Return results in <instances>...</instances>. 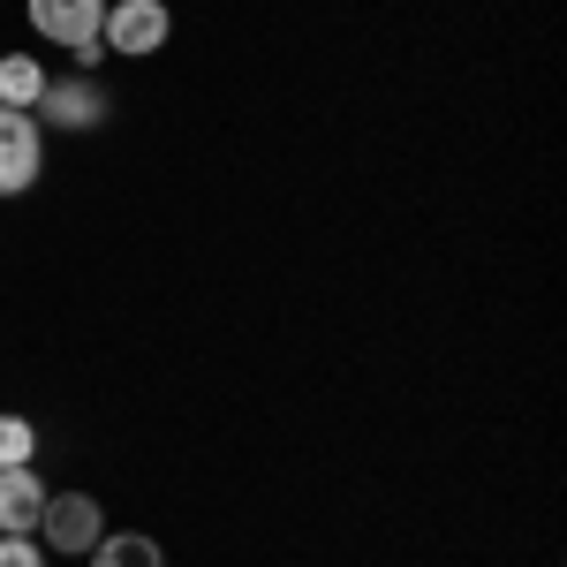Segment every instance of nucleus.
Instances as JSON below:
<instances>
[{
	"mask_svg": "<svg viewBox=\"0 0 567 567\" xmlns=\"http://www.w3.org/2000/svg\"><path fill=\"white\" fill-rule=\"evenodd\" d=\"M23 16H31V31L53 45H69L76 61H99L106 39H99V23H106V0H23Z\"/></svg>",
	"mask_w": 567,
	"mask_h": 567,
	"instance_id": "nucleus-1",
	"label": "nucleus"
},
{
	"mask_svg": "<svg viewBox=\"0 0 567 567\" xmlns=\"http://www.w3.org/2000/svg\"><path fill=\"white\" fill-rule=\"evenodd\" d=\"M99 39H106V53L144 61V53H159V45L175 39V16H167V0H106Z\"/></svg>",
	"mask_w": 567,
	"mask_h": 567,
	"instance_id": "nucleus-2",
	"label": "nucleus"
},
{
	"mask_svg": "<svg viewBox=\"0 0 567 567\" xmlns=\"http://www.w3.org/2000/svg\"><path fill=\"white\" fill-rule=\"evenodd\" d=\"M99 537H106V507L91 492H45V515H39L45 553H91Z\"/></svg>",
	"mask_w": 567,
	"mask_h": 567,
	"instance_id": "nucleus-3",
	"label": "nucleus"
},
{
	"mask_svg": "<svg viewBox=\"0 0 567 567\" xmlns=\"http://www.w3.org/2000/svg\"><path fill=\"white\" fill-rule=\"evenodd\" d=\"M45 175V136L23 106H0V197H23Z\"/></svg>",
	"mask_w": 567,
	"mask_h": 567,
	"instance_id": "nucleus-4",
	"label": "nucleus"
},
{
	"mask_svg": "<svg viewBox=\"0 0 567 567\" xmlns=\"http://www.w3.org/2000/svg\"><path fill=\"white\" fill-rule=\"evenodd\" d=\"M31 122L39 130H99L106 122V84H91V76H45Z\"/></svg>",
	"mask_w": 567,
	"mask_h": 567,
	"instance_id": "nucleus-5",
	"label": "nucleus"
},
{
	"mask_svg": "<svg viewBox=\"0 0 567 567\" xmlns=\"http://www.w3.org/2000/svg\"><path fill=\"white\" fill-rule=\"evenodd\" d=\"M45 515V477L23 462V470H0V537H31Z\"/></svg>",
	"mask_w": 567,
	"mask_h": 567,
	"instance_id": "nucleus-6",
	"label": "nucleus"
},
{
	"mask_svg": "<svg viewBox=\"0 0 567 567\" xmlns=\"http://www.w3.org/2000/svg\"><path fill=\"white\" fill-rule=\"evenodd\" d=\"M84 560L91 567H167V553H159V537H144V529H106Z\"/></svg>",
	"mask_w": 567,
	"mask_h": 567,
	"instance_id": "nucleus-7",
	"label": "nucleus"
},
{
	"mask_svg": "<svg viewBox=\"0 0 567 567\" xmlns=\"http://www.w3.org/2000/svg\"><path fill=\"white\" fill-rule=\"evenodd\" d=\"M39 91H45V69L31 61V53H0V106H39Z\"/></svg>",
	"mask_w": 567,
	"mask_h": 567,
	"instance_id": "nucleus-8",
	"label": "nucleus"
},
{
	"mask_svg": "<svg viewBox=\"0 0 567 567\" xmlns=\"http://www.w3.org/2000/svg\"><path fill=\"white\" fill-rule=\"evenodd\" d=\"M23 462H39V432L23 416H0V470H23Z\"/></svg>",
	"mask_w": 567,
	"mask_h": 567,
	"instance_id": "nucleus-9",
	"label": "nucleus"
},
{
	"mask_svg": "<svg viewBox=\"0 0 567 567\" xmlns=\"http://www.w3.org/2000/svg\"><path fill=\"white\" fill-rule=\"evenodd\" d=\"M0 567H45L39 537H0Z\"/></svg>",
	"mask_w": 567,
	"mask_h": 567,
	"instance_id": "nucleus-10",
	"label": "nucleus"
}]
</instances>
